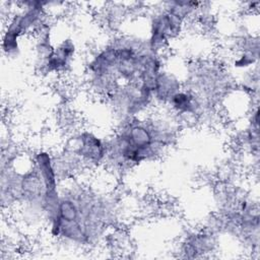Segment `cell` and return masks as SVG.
<instances>
[{
  "instance_id": "7a4b0ae2",
  "label": "cell",
  "mask_w": 260,
  "mask_h": 260,
  "mask_svg": "<svg viewBox=\"0 0 260 260\" xmlns=\"http://www.w3.org/2000/svg\"><path fill=\"white\" fill-rule=\"evenodd\" d=\"M61 187L55 213L47 221L50 236L64 244L89 248L99 244L118 220L116 200L73 179Z\"/></svg>"
},
{
  "instance_id": "6da1fadb",
  "label": "cell",
  "mask_w": 260,
  "mask_h": 260,
  "mask_svg": "<svg viewBox=\"0 0 260 260\" xmlns=\"http://www.w3.org/2000/svg\"><path fill=\"white\" fill-rule=\"evenodd\" d=\"M161 54L153 52L146 37L121 35L100 47L85 64L88 89L104 100L118 86L130 83L153 86L164 68Z\"/></svg>"
},
{
  "instance_id": "3957f363",
  "label": "cell",
  "mask_w": 260,
  "mask_h": 260,
  "mask_svg": "<svg viewBox=\"0 0 260 260\" xmlns=\"http://www.w3.org/2000/svg\"><path fill=\"white\" fill-rule=\"evenodd\" d=\"M120 123L107 138L106 164L117 171L130 170L160 158L179 137L180 123L170 113Z\"/></svg>"
},
{
  "instance_id": "52a82bcc",
  "label": "cell",
  "mask_w": 260,
  "mask_h": 260,
  "mask_svg": "<svg viewBox=\"0 0 260 260\" xmlns=\"http://www.w3.org/2000/svg\"><path fill=\"white\" fill-rule=\"evenodd\" d=\"M77 54V47L74 40L65 37L54 44L50 53L41 61L36 63L41 74L62 75L69 72Z\"/></svg>"
},
{
  "instance_id": "8992f818",
  "label": "cell",
  "mask_w": 260,
  "mask_h": 260,
  "mask_svg": "<svg viewBox=\"0 0 260 260\" xmlns=\"http://www.w3.org/2000/svg\"><path fill=\"white\" fill-rule=\"evenodd\" d=\"M81 162L83 169H94L106 165L107 138L90 129L73 131L63 146Z\"/></svg>"
},
{
  "instance_id": "30bf717a",
  "label": "cell",
  "mask_w": 260,
  "mask_h": 260,
  "mask_svg": "<svg viewBox=\"0 0 260 260\" xmlns=\"http://www.w3.org/2000/svg\"><path fill=\"white\" fill-rule=\"evenodd\" d=\"M183 87L184 83L179 75L164 67L153 82L152 95L154 104L166 106L170 99Z\"/></svg>"
},
{
  "instance_id": "5b68a950",
  "label": "cell",
  "mask_w": 260,
  "mask_h": 260,
  "mask_svg": "<svg viewBox=\"0 0 260 260\" xmlns=\"http://www.w3.org/2000/svg\"><path fill=\"white\" fill-rule=\"evenodd\" d=\"M190 19L186 6L182 1L161 3L149 16L146 40L149 48L158 54L164 53L173 41H176Z\"/></svg>"
},
{
  "instance_id": "ba28073f",
  "label": "cell",
  "mask_w": 260,
  "mask_h": 260,
  "mask_svg": "<svg viewBox=\"0 0 260 260\" xmlns=\"http://www.w3.org/2000/svg\"><path fill=\"white\" fill-rule=\"evenodd\" d=\"M166 107L168 108L169 113L176 118L178 122L198 121L203 118L204 114H206L209 109H211L198 93L185 85L170 99Z\"/></svg>"
},
{
  "instance_id": "277c9868",
  "label": "cell",
  "mask_w": 260,
  "mask_h": 260,
  "mask_svg": "<svg viewBox=\"0 0 260 260\" xmlns=\"http://www.w3.org/2000/svg\"><path fill=\"white\" fill-rule=\"evenodd\" d=\"M52 2L19 1L16 10L8 14L3 24L1 37L2 53L8 58L17 57L21 50V40L35 35L48 24L47 15Z\"/></svg>"
},
{
  "instance_id": "9c48e42d",
  "label": "cell",
  "mask_w": 260,
  "mask_h": 260,
  "mask_svg": "<svg viewBox=\"0 0 260 260\" xmlns=\"http://www.w3.org/2000/svg\"><path fill=\"white\" fill-rule=\"evenodd\" d=\"M216 237L212 230H202L186 236L179 248L181 257L199 258L213 252L217 246Z\"/></svg>"
}]
</instances>
